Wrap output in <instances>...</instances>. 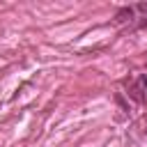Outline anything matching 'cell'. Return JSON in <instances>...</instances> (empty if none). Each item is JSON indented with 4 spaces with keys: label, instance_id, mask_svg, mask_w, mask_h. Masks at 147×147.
I'll list each match as a JSON object with an SVG mask.
<instances>
[{
    "label": "cell",
    "instance_id": "6da1fadb",
    "mask_svg": "<svg viewBox=\"0 0 147 147\" xmlns=\"http://www.w3.org/2000/svg\"><path fill=\"white\" fill-rule=\"evenodd\" d=\"M131 30H142L147 28V2H138V5H131V23H129Z\"/></svg>",
    "mask_w": 147,
    "mask_h": 147
},
{
    "label": "cell",
    "instance_id": "7a4b0ae2",
    "mask_svg": "<svg viewBox=\"0 0 147 147\" xmlns=\"http://www.w3.org/2000/svg\"><path fill=\"white\" fill-rule=\"evenodd\" d=\"M124 85H126V90H129L126 94H129L136 103H145L147 96H145V87L140 85V80H124Z\"/></svg>",
    "mask_w": 147,
    "mask_h": 147
}]
</instances>
